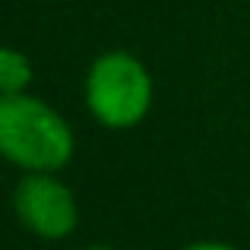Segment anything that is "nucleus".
Listing matches in <instances>:
<instances>
[{
	"instance_id": "nucleus-1",
	"label": "nucleus",
	"mask_w": 250,
	"mask_h": 250,
	"mask_svg": "<svg viewBox=\"0 0 250 250\" xmlns=\"http://www.w3.org/2000/svg\"><path fill=\"white\" fill-rule=\"evenodd\" d=\"M76 155L73 124L32 92L0 95V159L22 171H63Z\"/></svg>"
},
{
	"instance_id": "nucleus-6",
	"label": "nucleus",
	"mask_w": 250,
	"mask_h": 250,
	"mask_svg": "<svg viewBox=\"0 0 250 250\" xmlns=\"http://www.w3.org/2000/svg\"><path fill=\"white\" fill-rule=\"evenodd\" d=\"M83 250H114L111 244H89V247H83Z\"/></svg>"
},
{
	"instance_id": "nucleus-2",
	"label": "nucleus",
	"mask_w": 250,
	"mask_h": 250,
	"mask_svg": "<svg viewBox=\"0 0 250 250\" xmlns=\"http://www.w3.org/2000/svg\"><path fill=\"white\" fill-rule=\"evenodd\" d=\"M83 102L92 121L104 130L140 127L155 104V80L146 61L124 48H108L92 57L83 76Z\"/></svg>"
},
{
	"instance_id": "nucleus-4",
	"label": "nucleus",
	"mask_w": 250,
	"mask_h": 250,
	"mask_svg": "<svg viewBox=\"0 0 250 250\" xmlns=\"http://www.w3.org/2000/svg\"><path fill=\"white\" fill-rule=\"evenodd\" d=\"M35 80V63L16 44H0V95L29 92Z\"/></svg>"
},
{
	"instance_id": "nucleus-5",
	"label": "nucleus",
	"mask_w": 250,
	"mask_h": 250,
	"mask_svg": "<svg viewBox=\"0 0 250 250\" xmlns=\"http://www.w3.org/2000/svg\"><path fill=\"white\" fill-rule=\"evenodd\" d=\"M181 250H241V247L228 244V241H193V244H184Z\"/></svg>"
},
{
	"instance_id": "nucleus-3",
	"label": "nucleus",
	"mask_w": 250,
	"mask_h": 250,
	"mask_svg": "<svg viewBox=\"0 0 250 250\" xmlns=\"http://www.w3.org/2000/svg\"><path fill=\"white\" fill-rule=\"evenodd\" d=\"M10 206L16 222L38 241H67L80 225V200L61 171H22Z\"/></svg>"
}]
</instances>
